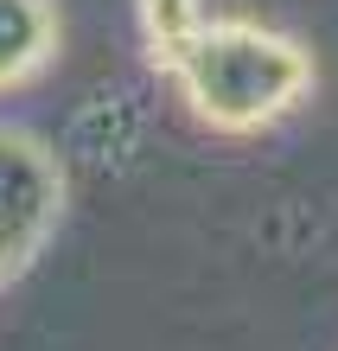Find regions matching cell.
I'll return each instance as SVG.
<instances>
[{"label":"cell","instance_id":"obj_1","mask_svg":"<svg viewBox=\"0 0 338 351\" xmlns=\"http://www.w3.org/2000/svg\"><path fill=\"white\" fill-rule=\"evenodd\" d=\"M173 77L185 84L192 109L210 128L243 134L293 109L313 71L293 38H274L262 26H243V19H204L198 38L173 58Z\"/></svg>","mask_w":338,"mask_h":351},{"label":"cell","instance_id":"obj_3","mask_svg":"<svg viewBox=\"0 0 338 351\" xmlns=\"http://www.w3.org/2000/svg\"><path fill=\"white\" fill-rule=\"evenodd\" d=\"M58 45L51 0H0V90L26 84Z\"/></svg>","mask_w":338,"mask_h":351},{"label":"cell","instance_id":"obj_2","mask_svg":"<svg viewBox=\"0 0 338 351\" xmlns=\"http://www.w3.org/2000/svg\"><path fill=\"white\" fill-rule=\"evenodd\" d=\"M58 204H64L58 160L32 134L0 128V281H13L38 256V243L58 223Z\"/></svg>","mask_w":338,"mask_h":351},{"label":"cell","instance_id":"obj_4","mask_svg":"<svg viewBox=\"0 0 338 351\" xmlns=\"http://www.w3.org/2000/svg\"><path fill=\"white\" fill-rule=\"evenodd\" d=\"M198 26H204L198 0H141V38H147L160 71H173V58L198 38Z\"/></svg>","mask_w":338,"mask_h":351}]
</instances>
